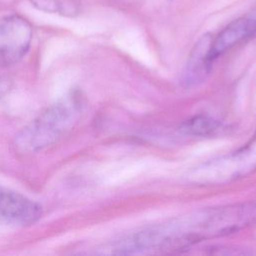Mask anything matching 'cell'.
Instances as JSON below:
<instances>
[{
    "label": "cell",
    "mask_w": 256,
    "mask_h": 256,
    "mask_svg": "<svg viewBox=\"0 0 256 256\" xmlns=\"http://www.w3.org/2000/svg\"><path fill=\"white\" fill-rule=\"evenodd\" d=\"M32 36V26L22 16H0V68L23 58L30 48Z\"/></svg>",
    "instance_id": "7a4b0ae2"
},
{
    "label": "cell",
    "mask_w": 256,
    "mask_h": 256,
    "mask_svg": "<svg viewBox=\"0 0 256 256\" xmlns=\"http://www.w3.org/2000/svg\"><path fill=\"white\" fill-rule=\"evenodd\" d=\"M42 208L26 196L0 186V224L27 226L41 218Z\"/></svg>",
    "instance_id": "3957f363"
},
{
    "label": "cell",
    "mask_w": 256,
    "mask_h": 256,
    "mask_svg": "<svg viewBox=\"0 0 256 256\" xmlns=\"http://www.w3.org/2000/svg\"><path fill=\"white\" fill-rule=\"evenodd\" d=\"M211 42V35L205 34L194 45L182 74L184 86H195L206 79L213 62L209 56Z\"/></svg>",
    "instance_id": "5b68a950"
},
{
    "label": "cell",
    "mask_w": 256,
    "mask_h": 256,
    "mask_svg": "<svg viewBox=\"0 0 256 256\" xmlns=\"http://www.w3.org/2000/svg\"><path fill=\"white\" fill-rule=\"evenodd\" d=\"M253 13H254V15L256 16V10H254V11H253Z\"/></svg>",
    "instance_id": "9c48e42d"
},
{
    "label": "cell",
    "mask_w": 256,
    "mask_h": 256,
    "mask_svg": "<svg viewBox=\"0 0 256 256\" xmlns=\"http://www.w3.org/2000/svg\"><path fill=\"white\" fill-rule=\"evenodd\" d=\"M82 109L83 102L78 94L62 97L19 131L13 142L16 152L33 154L53 145L76 125Z\"/></svg>",
    "instance_id": "6da1fadb"
},
{
    "label": "cell",
    "mask_w": 256,
    "mask_h": 256,
    "mask_svg": "<svg viewBox=\"0 0 256 256\" xmlns=\"http://www.w3.org/2000/svg\"><path fill=\"white\" fill-rule=\"evenodd\" d=\"M11 89V81L8 78L0 77V99L4 97Z\"/></svg>",
    "instance_id": "ba28073f"
},
{
    "label": "cell",
    "mask_w": 256,
    "mask_h": 256,
    "mask_svg": "<svg viewBox=\"0 0 256 256\" xmlns=\"http://www.w3.org/2000/svg\"><path fill=\"white\" fill-rule=\"evenodd\" d=\"M254 34H256V16L253 13L232 21L212 39L210 59L214 61L224 52Z\"/></svg>",
    "instance_id": "277c9868"
},
{
    "label": "cell",
    "mask_w": 256,
    "mask_h": 256,
    "mask_svg": "<svg viewBox=\"0 0 256 256\" xmlns=\"http://www.w3.org/2000/svg\"><path fill=\"white\" fill-rule=\"evenodd\" d=\"M31 5L42 12L63 17H75L81 9L80 0H29Z\"/></svg>",
    "instance_id": "8992f818"
},
{
    "label": "cell",
    "mask_w": 256,
    "mask_h": 256,
    "mask_svg": "<svg viewBox=\"0 0 256 256\" xmlns=\"http://www.w3.org/2000/svg\"><path fill=\"white\" fill-rule=\"evenodd\" d=\"M222 129V124L213 117L208 115H197L185 121L180 130L186 134L194 136H211L215 135Z\"/></svg>",
    "instance_id": "52a82bcc"
}]
</instances>
